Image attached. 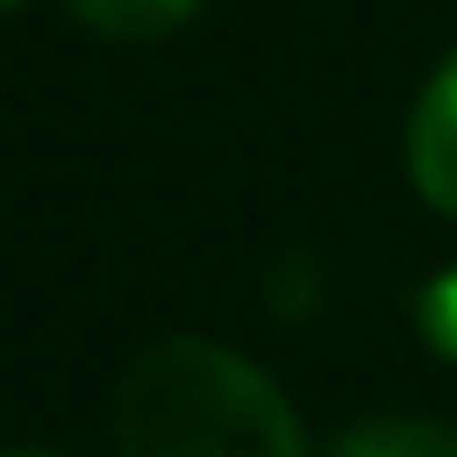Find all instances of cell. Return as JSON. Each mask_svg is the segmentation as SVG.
I'll return each instance as SVG.
<instances>
[{
	"mask_svg": "<svg viewBox=\"0 0 457 457\" xmlns=\"http://www.w3.org/2000/svg\"><path fill=\"white\" fill-rule=\"evenodd\" d=\"M404 161H411V183L435 213L457 221V54L427 77L420 107H411V137H404Z\"/></svg>",
	"mask_w": 457,
	"mask_h": 457,
	"instance_id": "obj_2",
	"label": "cell"
},
{
	"mask_svg": "<svg viewBox=\"0 0 457 457\" xmlns=\"http://www.w3.org/2000/svg\"><path fill=\"white\" fill-rule=\"evenodd\" d=\"M8 8H16V0H0V16H8Z\"/></svg>",
	"mask_w": 457,
	"mask_h": 457,
	"instance_id": "obj_6",
	"label": "cell"
},
{
	"mask_svg": "<svg viewBox=\"0 0 457 457\" xmlns=\"http://www.w3.org/2000/svg\"><path fill=\"white\" fill-rule=\"evenodd\" d=\"M420 320H427V343H435L442 359H457V275L427 282V297H420Z\"/></svg>",
	"mask_w": 457,
	"mask_h": 457,
	"instance_id": "obj_5",
	"label": "cell"
},
{
	"mask_svg": "<svg viewBox=\"0 0 457 457\" xmlns=\"http://www.w3.org/2000/svg\"><path fill=\"white\" fill-rule=\"evenodd\" d=\"M8 457H23V450H8Z\"/></svg>",
	"mask_w": 457,
	"mask_h": 457,
	"instance_id": "obj_7",
	"label": "cell"
},
{
	"mask_svg": "<svg viewBox=\"0 0 457 457\" xmlns=\"http://www.w3.org/2000/svg\"><path fill=\"white\" fill-rule=\"evenodd\" d=\"M122 457H312L290 396L252 359L206 336H168L122 374L114 396Z\"/></svg>",
	"mask_w": 457,
	"mask_h": 457,
	"instance_id": "obj_1",
	"label": "cell"
},
{
	"mask_svg": "<svg viewBox=\"0 0 457 457\" xmlns=\"http://www.w3.org/2000/svg\"><path fill=\"white\" fill-rule=\"evenodd\" d=\"M328 457H457V427L442 420H359L343 427Z\"/></svg>",
	"mask_w": 457,
	"mask_h": 457,
	"instance_id": "obj_4",
	"label": "cell"
},
{
	"mask_svg": "<svg viewBox=\"0 0 457 457\" xmlns=\"http://www.w3.org/2000/svg\"><path fill=\"white\" fill-rule=\"evenodd\" d=\"M198 8H206V0H69V16H77L84 31H99V38H122V46L183 31V23H191Z\"/></svg>",
	"mask_w": 457,
	"mask_h": 457,
	"instance_id": "obj_3",
	"label": "cell"
}]
</instances>
